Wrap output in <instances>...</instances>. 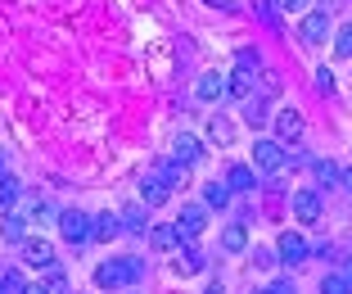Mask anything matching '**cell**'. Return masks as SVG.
<instances>
[{"mask_svg": "<svg viewBox=\"0 0 352 294\" xmlns=\"http://www.w3.org/2000/svg\"><path fill=\"white\" fill-rule=\"evenodd\" d=\"M316 181L334 186V181H339V163H334V158H321V163H316Z\"/></svg>", "mask_w": 352, "mask_h": 294, "instance_id": "25", "label": "cell"}, {"mask_svg": "<svg viewBox=\"0 0 352 294\" xmlns=\"http://www.w3.org/2000/svg\"><path fill=\"white\" fill-rule=\"evenodd\" d=\"M0 181H5V149H0Z\"/></svg>", "mask_w": 352, "mask_h": 294, "instance_id": "41", "label": "cell"}, {"mask_svg": "<svg viewBox=\"0 0 352 294\" xmlns=\"http://www.w3.org/2000/svg\"><path fill=\"white\" fill-rule=\"evenodd\" d=\"M321 294H352V290H348V281H343V276H325Z\"/></svg>", "mask_w": 352, "mask_h": 294, "instance_id": "29", "label": "cell"}, {"mask_svg": "<svg viewBox=\"0 0 352 294\" xmlns=\"http://www.w3.org/2000/svg\"><path fill=\"white\" fill-rule=\"evenodd\" d=\"M0 235H5V240H23V218H14V213H10V218L0 222Z\"/></svg>", "mask_w": 352, "mask_h": 294, "instance_id": "26", "label": "cell"}, {"mask_svg": "<svg viewBox=\"0 0 352 294\" xmlns=\"http://www.w3.org/2000/svg\"><path fill=\"white\" fill-rule=\"evenodd\" d=\"M122 231H145V204H131L122 213Z\"/></svg>", "mask_w": 352, "mask_h": 294, "instance_id": "22", "label": "cell"}, {"mask_svg": "<svg viewBox=\"0 0 352 294\" xmlns=\"http://www.w3.org/2000/svg\"><path fill=\"white\" fill-rule=\"evenodd\" d=\"M204 294H221V285H217V281H212V285H208V290H204Z\"/></svg>", "mask_w": 352, "mask_h": 294, "instance_id": "39", "label": "cell"}, {"mask_svg": "<svg viewBox=\"0 0 352 294\" xmlns=\"http://www.w3.org/2000/svg\"><path fill=\"white\" fill-rule=\"evenodd\" d=\"M208 5H217V10H230V0H208Z\"/></svg>", "mask_w": 352, "mask_h": 294, "instance_id": "38", "label": "cell"}, {"mask_svg": "<svg viewBox=\"0 0 352 294\" xmlns=\"http://www.w3.org/2000/svg\"><path fill=\"white\" fill-rule=\"evenodd\" d=\"M135 276H140V267L126 263V258H109V263L95 267V285H100V290H122V285H131Z\"/></svg>", "mask_w": 352, "mask_h": 294, "instance_id": "1", "label": "cell"}, {"mask_svg": "<svg viewBox=\"0 0 352 294\" xmlns=\"http://www.w3.org/2000/svg\"><path fill=\"white\" fill-rule=\"evenodd\" d=\"M271 294H294V285L289 281H276V285H271Z\"/></svg>", "mask_w": 352, "mask_h": 294, "instance_id": "33", "label": "cell"}, {"mask_svg": "<svg viewBox=\"0 0 352 294\" xmlns=\"http://www.w3.org/2000/svg\"><path fill=\"white\" fill-rule=\"evenodd\" d=\"M176 272H181V276H195L199 272V267H204V253H199V249H181V253H176Z\"/></svg>", "mask_w": 352, "mask_h": 294, "instance_id": "19", "label": "cell"}, {"mask_svg": "<svg viewBox=\"0 0 352 294\" xmlns=\"http://www.w3.org/2000/svg\"><path fill=\"white\" fill-rule=\"evenodd\" d=\"M339 181H343V186L352 190V168H348V172H339Z\"/></svg>", "mask_w": 352, "mask_h": 294, "instance_id": "36", "label": "cell"}, {"mask_svg": "<svg viewBox=\"0 0 352 294\" xmlns=\"http://www.w3.org/2000/svg\"><path fill=\"white\" fill-rule=\"evenodd\" d=\"M276 253H280V258H285V263L294 267V263H302V258H307L311 249H307V240H302L298 231H285V235H280V244H276Z\"/></svg>", "mask_w": 352, "mask_h": 294, "instance_id": "7", "label": "cell"}, {"mask_svg": "<svg viewBox=\"0 0 352 294\" xmlns=\"http://www.w3.org/2000/svg\"><path fill=\"white\" fill-rule=\"evenodd\" d=\"M14 204H19V181L5 177V181H0V218H10Z\"/></svg>", "mask_w": 352, "mask_h": 294, "instance_id": "20", "label": "cell"}, {"mask_svg": "<svg viewBox=\"0 0 352 294\" xmlns=\"http://www.w3.org/2000/svg\"><path fill=\"white\" fill-rule=\"evenodd\" d=\"M23 294H50V285H28Z\"/></svg>", "mask_w": 352, "mask_h": 294, "instance_id": "35", "label": "cell"}, {"mask_svg": "<svg viewBox=\"0 0 352 294\" xmlns=\"http://www.w3.org/2000/svg\"><path fill=\"white\" fill-rule=\"evenodd\" d=\"M204 200L212 204V209H226V204H230V186H221V181H212V186L204 190Z\"/></svg>", "mask_w": 352, "mask_h": 294, "instance_id": "23", "label": "cell"}, {"mask_svg": "<svg viewBox=\"0 0 352 294\" xmlns=\"http://www.w3.org/2000/svg\"><path fill=\"white\" fill-rule=\"evenodd\" d=\"M195 95H199V100H221V95H226V77H221V73H204L199 86H195Z\"/></svg>", "mask_w": 352, "mask_h": 294, "instance_id": "15", "label": "cell"}, {"mask_svg": "<svg viewBox=\"0 0 352 294\" xmlns=\"http://www.w3.org/2000/svg\"><path fill=\"white\" fill-rule=\"evenodd\" d=\"M23 263H32V267H41V272H50V267H54V249H50V240H41V235L23 240Z\"/></svg>", "mask_w": 352, "mask_h": 294, "instance_id": "4", "label": "cell"}, {"mask_svg": "<svg viewBox=\"0 0 352 294\" xmlns=\"http://www.w3.org/2000/svg\"><path fill=\"white\" fill-rule=\"evenodd\" d=\"M285 10H307V0H280Z\"/></svg>", "mask_w": 352, "mask_h": 294, "instance_id": "34", "label": "cell"}, {"mask_svg": "<svg viewBox=\"0 0 352 294\" xmlns=\"http://www.w3.org/2000/svg\"><path fill=\"white\" fill-rule=\"evenodd\" d=\"M253 263H258V267H271V263H276V253H267V249H253Z\"/></svg>", "mask_w": 352, "mask_h": 294, "instance_id": "32", "label": "cell"}, {"mask_svg": "<svg viewBox=\"0 0 352 294\" xmlns=\"http://www.w3.org/2000/svg\"><path fill=\"white\" fill-rule=\"evenodd\" d=\"M221 249L226 253H244L249 249V231H244V227H226V231H221Z\"/></svg>", "mask_w": 352, "mask_h": 294, "instance_id": "16", "label": "cell"}, {"mask_svg": "<svg viewBox=\"0 0 352 294\" xmlns=\"http://www.w3.org/2000/svg\"><path fill=\"white\" fill-rule=\"evenodd\" d=\"M167 195H172V186H167L163 177H149L145 186H140V204H145V209H158V204H167Z\"/></svg>", "mask_w": 352, "mask_h": 294, "instance_id": "11", "label": "cell"}, {"mask_svg": "<svg viewBox=\"0 0 352 294\" xmlns=\"http://www.w3.org/2000/svg\"><path fill=\"white\" fill-rule=\"evenodd\" d=\"M271 118H276L280 145H285V140H298V136H302V114H298V109H280V114H271Z\"/></svg>", "mask_w": 352, "mask_h": 294, "instance_id": "8", "label": "cell"}, {"mask_svg": "<svg viewBox=\"0 0 352 294\" xmlns=\"http://www.w3.org/2000/svg\"><path fill=\"white\" fill-rule=\"evenodd\" d=\"M253 168H262V172H285V168H289V154H285V145H280V140H258V145H253Z\"/></svg>", "mask_w": 352, "mask_h": 294, "instance_id": "2", "label": "cell"}, {"mask_svg": "<svg viewBox=\"0 0 352 294\" xmlns=\"http://www.w3.org/2000/svg\"><path fill=\"white\" fill-rule=\"evenodd\" d=\"M149 244H154L158 253H167V249L181 244V235H176V227H154V231H149Z\"/></svg>", "mask_w": 352, "mask_h": 294, "instance_id": "18", "label": "cell"}, {"mask_svg": "<svg viewBox=\"0 0 352 294\" xmlns=\"http://www.w3.org/2000/svg\"><path fill=\"white\" fill-rule=\"evenodd\" d=\"M298 36H302L307 45H321L325 36H330V14H321V10L307 14V19H302V28H298Z\"/></svg>", "mask_w": 352, "mask_h": 294, "instance_id": "6", "label": "cell"}, {"mask_svg": "<svg viewBox=\"0 0 352 294\" xmlns=\"http://www.w3.org/2000/svg\"><path fill=\"white\" fill-rule=\"evenodd\" d=\"M226 186H230V190H253V186H258V177H253V168L235 163V168L226 172Z\"/></svg>", "mask_w": 352, "mask_h": 294, "instance_id": "17", "label": "cell"}, {"mask_svg": "<svg viewBox=\"0 0 352 294\" xmlns=\"http://www.w3.org/2000/svg\"><path fill=\"white\" fill-rule=\"evenodd\" d=\"M343 281H348V290H352V263H348V272H343Z\"/></svg>", "mask_w": 352, "mask_h": 294, "instance_id": "40", "label": "cell"}, {"mask_svg": "<svg viewBox=\"0 0 352 294\" xmlns=\"http://www.w3.org/2000/svg\"><path fill=\"white\" fill-rule=\"evenodd\" d=\"M158 177L176 190V186H186V181H190V168H181V163H163V168H158Z\"/></svg>", "mask_w": 352, "mask_h": 294, "instance_id": "21", "label": "cell"}, {"mask_svg": "<svg viewBox=\"0 0 352 294\" xmlns=\"http://www.w3.org/2000/svg\"><path fill=\"white\" fill-rule=\"evenodd\" d=\"M172 149H176V163H181V168H190V163H199V158H204V140L190 136V132H181Z\"/></svg>", "mask_w": 352, "mask_h": 294, "instance_id": "9", "label": "cell"}, {"mask_svg": "<svg viewBox=\"0 0 352 294\" xmlns=\"http://www.w3.org/2000/svg\"><path fill=\"white\" fill-rule=\"evenodd\" d=\"M294 218L298 222H321V200H316V190H298V195H294Z\"/></svg>", "mask_w": 352, "mask_h": 294, "instance_id": "10", "label": "cell"}, {"mask_svg": "<svg viewBox=\"0 0 352 294\" xmlns=\"http://www.w3.org/2000/svg\"><path fill=\"white\" fill-rule=\"evenodd\" d=\"M50 218H54L50 204H36V209H32V222H50Z\"/></svg>", "mask_w": 352, "mask_h": 294, "instance_id": "31", "label": "cell"}, {"mask_svg": "<svg viewBox=\"0 0 352 294\" xmlns=\"http://www.w3.org/2000/svg\"><path fill=\"white\" fill-rule=\"evenodd\" d=\"M172 227H176V235H181V240H195V235H199V231L208 227V213L199 209V204H190V209H186L181 218L172 222Z\"/></svg>", "mask_w": 352, "mask_h": 294, "instance_id": "5", "label": "cell"}, {"mask_svg": "<svg viewBox=\"0 0 352 294\" xmlns=\"http://www.w3.org/2000/svg\"><path fill=\"white\" fill-rule=\"evenodd\" d=\"M258 294H271V290H258Z\"/></svg>", "mask_w": 352, "mask_h": 294, "instance_id": "42", "label": "cell"}, {"mask_svg": "<svg viewBox=\"0 0 352 294\" xmlns=\"http://www.w3.org/2000/svg\"><path fill=\"white\" fill-rule=\"evenodd\" d=\"M334 54H343V59H352V23L339 32V41H334Z\"/></svg>", "mask_w": 352, "mask_h": 294, "instance_id": "28", "label": "cell"}, {"mask_svg": "<svg viewBox=\"0 0 352 294\" xmlns=\"http://www.w3.org/2000/svg\"><path fill=\"white\" fill-rule=\"evenodd\" d=\"M226 95H235V100H253V73H244V68L226 73Z\"/></svg>", "mask_w": 352, "mask_h": 294, "instance_id": "14", "label": "cell"}, {"mask_svg": "<svg viewBox=\"0 0 352 294\" xmlns=\"http://www.w3.org/2000/svg\"><path fill=\"white\" fill-rule=\"evenodd\" d=\"M59 231H63L68 244H86L91 240V218L77 213V209H68V213H59Z\"/></svg>", "mask_w": 352, "mask_h": 294, "instance_id": "3", "label": "cell"}, {"mask_svg": "<svg viewBox=\"0 0 352 294\" xmlns=\"http://www.w3.org/2000/svg\"><path fill=\"white\" fill-rule=\"evenodd\" d=\"M113 235H122V218H113V213L91 218V240H113Z\"/></svg>", "mask_w": 352, "mask_h": 294, "instance_id": "13", "label": "cell"}, {"mask_svg": "<svg viewBox=\"0 0 352 294\" xmlns=\"http://www.w3.org/2000/svg\"><path fill=\"white\" fill-rule=\"evenodd\" d=\"M244 114H249V123H253V127L271 123V105H267V100H249V109H244Z\"/></svg>", "mask_w": 352, "mask_h": 294, "instance_id": "24", "label": "cell"}, {"mask_svg": "<svg viewBox=\"0 0 352 294\" xmlns=\"http://www.w3.org/2000/svg\"><path fill=\"white\" fill-rule=\"evenodd\" d=\"M208 140H212V145H230V140H235V123H230L226 114H212L208 118Z\"/></svg>", "mask_w": 352, "mask_h": 294, "instance_id": "12", "label": "cell"}, {"mask_svg": "<svg viewBox=\"0 0 352 294\" xmlns=\"http://www.w3.org/2000/svg\"><path fill=\"white\" fill-rule=\"evenodd\" d=\"M23 290H28V285L19 281V272H5V276H0V294H23Z\"/></svg>", "mask_w": 352, "mask_h": 294, "instance_id": "27", "label": "cell"}, {"mask_svg": "<svg viewBox=\"0 0 352 294\" xmlns=\"http://www.w3.org/2000/svg\"><path fill=\"white\" fill-rule=\"evenodd\" d=\"M50 294H68V290H63V281H54V285H50Z\"/></svg>", "mask_w": 352, "mask_h": 294, "instance_id": "37", "label": "cell"}, {"mask_svg": "<svg viewBox=\"0 0 352 294\" xmlns=\"http://www.w3.org/2000/svg\"><path fill=\"white\" fill-rule=\"evenodd\" d=\"M316 91H334V73H330V68H316Z\"/></svg>", "mask_w": 352, "mask_h": 294, "instance_id": "30", "label": "cell"}]
</instances>
